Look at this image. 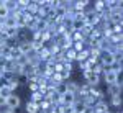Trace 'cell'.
I'll return each mask as SVG.
<instances>
[{
	"label": "cell",
	"instance_id": "1",
	"mask_svg": "<svg viewBox=\"0 0 123 113\" xmlns=\"http://www.w3.org/2000/svg\"><path fill=\"white\" fill-rule=\"evenodd\" d=\"M82 79H84V82L89 85V87H98L100 80H102V75L94 74L92 71H84V72H82Z\"/></svg>",
	"mask_w": 123,
	"mask_h": 113
},
{
	"label": "cell",
	"instance_id": "2",
	"mask_svg": "<svg viewBox=\"0 0 123 113\" xmlns=\"http://www.w3.org/2000/svg\"><path fill=\"white\" fill-rule=\"evenodd\" d=\"M7 105H8L10 110H17L18 112V108L21 107V97H20L18 94H12L7 98Z\"/></svg>",
	"mask_w": 123,
	"mask_h": 113
},
{
	"label": "cell",
	"instance_id": "3",
	"mask_svg": "<svg viewBox=\"0 0 123 113\" xmlns=\"http://www.w3.org/2000/svg\"><path fill=\"white\" fill-rule=\"evenodd\" d=\"M113 53L115 51H102L100 53V62L104 66H110L115 62V57H113Z\"/></svg>",
	"mask_w": 123,
	"mask_h": 113
},
{
	"label": "cell",
	"instance_id": "4",
	"mask_svg": "<svg viewBox=\"0 0 123 113\" xmlns=\"http://www.w3.org/2000/svg\"><path fill=\"white\" fill-rule=\"evenodd\" d=\"M105 92V97H115V95H123V89L117 87V85H107V89L104 90Z\"/></svg>",
	"mask_w": 123,
	"mask_h": 113
},
{
	"label": "cell",
	"instance_id": "5",
	"mask_svg": "<svg viewBox=\"0 0 123 113\" xmlns=\"http://www.w3.org/2000/svg\"><path fill=\"white\" fill-rule=\"evenodd\" d=\"M108 107L110 108H122V103H123V95H115V97H110L108 100Z\"/></svg>",
	"mask_w": 123,
	"mask_h": 113
},
{
	"label": "cell",
	"instance_id": "6",
	"mask_svg": "<svg viewBox=\"0 0 123 113\" xmlns=\"http://www.w3.org/2000/svg\"><path fill=\"white\" fill-rule=\"evenodd\" d=\"M117 77L118 74H115V72H104L102 74V80L105 82V85H115V80H117Z\"/></svg>",
	"mask_w": 123,
	"mask_h": 113
},
{
	"label": "cell",
	"instance_id": "7",
	"mask_svg": "<svg viewBox=\"0 0 123 113\" xmlns=\"http://www.w3.org/2000/svg\"><path fill=\"white\" fill-rule=\"evenodd\" d=\"M76 100H77V97L74 94H71V92H66L64 95H61V105H67V107H71Z\"/></svg>",
	"mask_w": 123,
	"mask_h": 113
},
{
	"label": "cell",
	"instance_id": "8",
	"mask_svg": "<svg viewBox=\"0 0 123 113\" xmlns=\"http://www.w3.org/2000/svg\"><path fill=\"white\" fill-rule=\"evenodd\" d=\"M71 107H72V113H85L87 110H89V108H87V105H85L82 100H76Z\"/></svg>",
	"mask_w": 123,
	"mask_h": 113
},
{
	"label": "cell",
	"instance_id": "9",
	"mask_svg": "<svg viewBox=\"0 0 123 113\" xmlns=\"http://www.w3.org/2000/svg\"><path fill=\"white\" fill-rule=\"evenodd\" d=\"M25 112L26 113H39V103H35V102H26L25 103Z\"/></svg>",
	"mask_w": 123,
	"mask_h": 113
},
{
	"label": "cell",
	"instance_id": "10",
	"mask_svg": "<svg viewBox=\"0 0 123 113\" xmlns=\"http://www.w3.org/2000/svg\"><path fill=\"white\" fill-rule=\"evenodd\" d=\"M18 49L21 51V54H28L33 51V44H31V41H23L18 44Z\"/></svg>",
	"mask_w": 123,
	"mask_h": 113
},
{
	"label": "cell",
	"instance_id": "11",
	"mask_svg": "<svg viewBox=\"0 0 123 113\" xmlns=\"http://www.w3.org/2000/svg\"><path fill=\"white\" fill-rule=\"evenodd\" d=\"M5 28H17V18L13 15H8L7 18L3 20V30Z\"/></svg>",
	"mask_w": 123,
	"mask_h": 113
},
{
	"label": "cell",
	"instance_id": "12",
	"mask_svg": "<svg viewBox=\"0 0 123 113\" xmlns=\"http://www.w3.org/2000/svg\"><path fill=\"white\" fill-rule=\"evenodd\" d=\"M20 56H21V51L18 49V46L8 49V59H10V61H17Z\"/></svg>",
	"mask_w": 123,
	"mask_h": 113
},
{
	"label": "cell",
	"instance_id": "13",
	"mask_svg": "<svg viewBox=\"0 0 123 113\" xmlns=\"http://www.w3.org/2000/svg\"><path fill=\"white\" fill-rule=\"evenodd\" d=\"M15 67H17V62H15V61L7 59V61H5V64H3V71H5V72H10V74H13Z\"/></svg>",
	"mask_w": 123,
	"mask_h": 113
},
{
	"label": "cell",
	"instance_id": "14",
	"mask_svg": "<svg viewBox=\"0 0 123 113\" xmlns=\"http://www.w3.org/2000/svg\"><path fill=\"white\" fill-rule=\"evenodd\" d=\"M108 71H110V72H115V74H122L123 72V64L122 62H113V64L108 66Z\"/></svg>",
	"mask_w": 123,
	"mask_h": 113
},
{
	"label": "cell",
	"instance_id": "15",
	"mask_svg": "<svg viewBox=\"0 0 123 113\" xmlns=\"http://www.w3.org/2000/svg\"><path fill=\"white\" fill-rule=\"evenodd\" d=\"M3 7L8 10L10 13H13L17 10V0H3Z\"/></svg>",
	"mask_w": 123,
	"mask_h": 113
},
{
	"label": "cell",
	"instance_id": "16",
	"mask_svg": "<svg viewBox=\"0 0 123 113\" xmlns=\"http://www.w3.org/2000/svg\"><path fill=\"white\" fill-rule=\"evenodd\" d=\"M53 89H54L59 95H64L67 92V84H66V82H59V84H56Z\"/></svg>",
	"mask_w": 123,
	"mask_h": 113
},
{
	"label": "cell",
	"instance_id": "17",
	"mask_svg": "<svg viewBox=\"0 0 123 113\" xmlns=\"http://www.w3.org/2000/svg\"><path fill=\"white\" fill-rule=\"evenodd\" d=\"M12 94H15V92H13L10 87H7V85H2V87H0V97H3L5 100H7Z\"/></svg>",
	"mask_w": 123,
	"mask_h": 113
},
{
	"label": "cell",
	"instance_id": "18",
	"mask_svg": "<svg viewBox=\"0 0 123 113\" xmlns=\"http://www.w3.org/2000/svg\"><path fill=\"white\" fill-rule=\"evenodd\" d=\"M3 35H5V39L7 38H17L18 36V28H5Z\"/></svg>",
	"mask_w": 123,
	"mask_h": 113
},
{
	"label": "cell",
	"instance_id": "19",
	"mask_svg": "<svg viewBox=\"0 0 123 113\" xmlns=\"http://www.w3.org/2000/svg\"><path fill=\"white\" fill-rule=\"evenodd\" d=\"M41 100H44V95H43V94H39V92H33V94H30V102L39 103Z\"/></svg>",
	"mask_w": 123,
	"mask_h": 113
},
{
	"label": "cell",
	"instance_id": "20",
	"mask_svg": "<svg viewBox=\"0 0 123 113\" xmlns=\"http://www.w3.org/2000/svg\"><path fill=\"white\" fill-rule=\"evenodd\" d=\"M26 87H28V90L31 92V94H33V92H38V84H36L35 80H28Z\"/></svg>",
	"mask_w": 123,
	"mask_h": 113
},
{
	"label": "cell",
	"instance_id": "21",
	"mask_svg": "<svg viewBox=\"0 0 123 113\" xmlns=\"http://www.w3.org/2000/svg\"><path fill=\"white\" fill-rule=\"evenodd\" d=\"M113 57H115V62H122V64H123V53H122V51H115Z\"/></svg>",
	"mask_w": 123,
	"mask_h": 113
},
{
	"label": "cell",
	"instance_id": "22",
	"mask_svg": "<svg viewBox=\"0 0 123 113\" xmlns=\"http://www.w3.org/2000/svg\"><path fill=\"white\" fill-rule=\"evenodd\" d=\"M8 15H10V12L5 8L3 5H2V7H0V20H5L7 17H8Z\"/></svg>",
	"mask_w": 123,
	"mask_h": 113
},
{
	"label": "cell",
	"instance_id": "23",
	"mask_svg": "<svg viewBox=\"0 0 123 113\" xmlns=\"http://www.w3.org/2000/svg\"><path fill=\"white\" fill-rule=\"evenodd\" d=\"M18 82H20V87H21V85H26V84H28V77H25V75H18Z\"/></svg>",
	"mask_w": 123,
	"mask_h": 113
},
{
	"label": "cell",
	"instance_id": "24",
	"mask_svg": "<svg viewBox=\"0 0 123 113\" xmlns=\"http://www.w3.org/2000/svg\"><path fill=\"white\" fill-rule=\"evenodd\" d=\"M8 110H10V108H8V105H7V103L0 107V113H8Z\"/></svg>",
	"mask_w": 123,
	"mask_h": 113
},
{
	"label": "cell",
	"instance_id": "25",
	"mask_svg": "<svg viewBox=\"0 0 123 113\" xmlns=\"http://www.w3.org/2000/svg\"><path fill=\"white\" fill-rule=\"evenodd\" d=\"M5 103H7V100H5L3 97H0V107H2V105H5Z\"/></svg>",
	"mask_w": 123,
	"mask_h": 113
},
{
	"label": "cell",
	"instance_id": "26",
	"mask_svg": "<svg viewBox=\"0 0 123 113\" xmlns=\"http://www.w3.org/2000/svg\"><path fill=\"white\" fill-rule=\"evenodd\" d=\"M85 113H94V112H92V108H89V110H87Z\"/></svg>",
	"mask_w": 123,
	"mask_h": 113
},
{
	"label": "cell",
	"instance_id": "27",
	"mask_svg": "<svg viewBox=\"0 0 123 113\" xmlns=\"http://www.w3.org/2000/svg\"><path fill=\"white\" fill-rule=\"evenodd\" d=\"M8 113H17V110H8Z\"/></svg>",
	"mask_w": 123,
	"mask_h": 113
},
{
	"label": "cell",
	"instance_id": "28",
	"mask_svg": "<svg viewBox=\"0 0 123 113\" xmlns=\"http://www.w3.org/2000/svg\"><path fill=\"white\" fill-rule=\"evenodd\" d=\"M115 113H122V108H118V110H117V112H115Z\"/></svg>",
	"mask_w": 123,
	"mask_h": 113
},
{
	"label": "cell",
	"instance_id": "29",
	"mask_svg": "<svg viewBox=\"0 0 123 113\" xmlns=\"http://www.w3.org/2000/svg\"><path fill=\"white\" fill-rule=\"evenodd\" d=\"M0 84H2V75H0Z\"/></svg>",
	"mask_w": 123,
	"mask_h": 113
}]
</instances>
